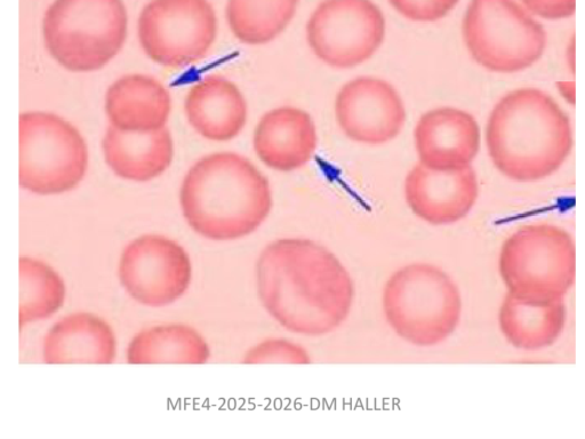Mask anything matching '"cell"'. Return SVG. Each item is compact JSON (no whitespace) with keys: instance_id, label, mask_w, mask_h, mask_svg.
Returning <instances> with one entry per match:
<instances>
[{"instance_id":"cell-14","label":"cell","mask_w":585,"mask_h":439,"mask_svg":"<svg viewBox=\"0 0 585 439\" xmlns=\"http://www.w3.org/2000/svg\"><path fill=\"white\" fill-rule=\"evenodd\" d=\"M480 138L475 117L450 107L428 111L419 119L414 131L420 163L436 171L471 166L479 153Z\"/></svg>"},{"instance_id":"cell-7","label":"cell","mask_w":585,"mask_h":439,"mask_svg":"<svg viewBox=\"0 0 585 439\" xmlns=\"http://www.w3.org/2000/svg\"><path fill=\"white\" fill-rule=\"evenodd\" d=\"M462 34L471 58L496 74L530 69L548 44L542 23L517 0H470Z\"/></svg>"},{"instance_id":"cell-26","label":"cell","mask_w":585,"mask_h":439,"mask_svg":"<svg viewBox=\"0 0 585 439\" xmlns=\"http://www.w3.org/2000/svg\"><path fill=\"white\" fill-rule=\"evenodd\" d=\"M525 9L548 21H560L573 17L576 11V0H519Z\"/></svg>"},{"instance_id":"cell-25","label":"cell","mask_w":585,"mask_h":439,"mask_svg":"<svg viewBox=\"0 0 585 439\" xmlns=\"http://www.w3.org/2000/svg\"><path fill=\"white\" fill-rule=\"evenodd\" d=\"M389 2L408 20L435 22L444 19L460 0H389Z\"/></svg>"},{"instance_id":"cell-23","label":"cell","mask_w":585,"mask_h":439,"mask_svg":"<svg viewBox=\"0 0 585 439\" xmlns=\"http://www.w3.org/2000/svg\"><path fill=\"white\" fill-rule=\"evenodd\" d=\"M20 329L53 316L66 301L67 286L58 271L47 263L21 257Z\"/></svg>"},{"instance_id":"cell-13","label":"cell","mask_w":585,"mask_h":439,"mask_svg":"<svg viewBox=\"0 0 585 439\" xmlns=\"http://www.w3.org/2000/svg\"><path fill=\"white\" fill-rule=\"evenodd\" d=\"M408 207L432 226H450L467 218L479 196L477 174L472 166L436 171L416 165L408 172L405 186Z\"/></svg>"},{"instance_id":"cell-21","label":"cell","mask_w":585,"mask_h":439,"mask_svg":"<svg viewBox=\"0 0 585 439\" xmlns=\"http://www.w3.org/2000/svg\"><path fill=\"white\" fill-rule=\"evenodd\" d=\"M127 363L142 364H206L211 348L191 326L159 325L142 330L130 342Z\"/></svg>"},{"instance_id":"cell-8","label":"cell","mask_w":585,"mask_h":439,"mask_svg":"<svg viewBox=\"0 0 585 439\" xmlns=\"http://www.w3.org/2000/svg\"><path fill=\"white\" fill-rule=\"evenodd\" d=\"M88 151L74 125L54 114L20 116V186L32 194L68 193L85 178Z\"/></svg>"},{"instance_id":"cell-6","label":"cell","mask_w":585,"mask_h":439,"mask_svg":"<svg viewBox=\"0 0 585 439\" xmlns=\"http://www.w3.org/2000/svg\"><path fill=\"white\" fill-rule=\"evenodd\" d=\"M499 273L507 292L516 297L565 299L576 281L574 237L552 223L520 227L501 246Z\"/></svg>"},{"instance_id":"cell-15","label":"cell","mask_w":585,"mask_h":439,"mask_svg":"<svg viewBox=\"0 0 585 439\" xmlns=\"http://www.w3.org/2000/svg\"><path fill=\"white\" fill-rule=\"evenodd\" d=\"M314 119L295 107H280L261 118L254 132L256 155L279 172H293L310 162L317 148Z\"/></svg>"},{"instance_id":"cell-3","label":"cell","mask_w":585,"mask_h":439,"mask_svg":"<svg viewBox=\"0 0 585 439\" xmlns=\"http://www.w3.org/2000/svg\"><path fill=\"white\" fill-rule=\"evenodd\" d=\"M274 204L269 180L244 156L218 153L191 167L180 189L184 219L192 230L216 242L252 235Z\"/></svg>"},{"instance_id":"cell-12","label":"cell","mask_w":585,"mask_h":439,"mask_svg":"<svg viewBox=\"0 0 585 439\" xmlns=\"http://www.w3.org/2000/svg\"><path fill=\"white\" fill-rule=\"evenodd\" d=\"M335 117L349 139L376 146L403 131L406 109L394 86L379 78L359 77L338 93Z\"/></svg>"},{"instance_id":"cell-18","label":"cell","mask_w":585,"mask_h":439,"mask_svg":"<svg viewBox=\"0 0 585 439\" xmlns=\"http://www.w3.org/2000/svg\"><path fill=\"white\" fill-rule=\"evenodd\" d=\"M106 113L111 126L118 130H162L171 114L170 93L154 77L127 75L109 87Z\"/></svg>"},{"instance_id":"cell-19","label":"cell","mask_w":585,"mask_h":439,"mask_svg":"<svg viewBox=\"0 0 585 439\" xmlns=\"http://www.w3.org/2000/svg\"><path fill=\"white\" fill-rule=\"evenodd\" d=\"M104 158L117 177L148 182L171 166L174 145L170 131L126 132L109 126L102 141Z\"/></svg>"},{"instance_id":"cell-11","label":"cell","mask_w":585,"mask_h":439,"mask_svg":"<svg viewBox=\"0 0 585 439\" xmlns=\"http://www.w3.org/2000/svg\"><path fill=\"white\" fill-rule=\"evenodd\" d=\"M120 284L142 306L173 305L192 281L189 253L178 242L162 235H143L128 243L120 255Z\"/></svg>"},{"instance_id":"cell-27","label":"cell","mask_w":585,"mask_h":439,"mask_svg":"<svg viewBox=\"0 0 585 439\" xmlns=\"http://www.w3.org/2000/svg\"><path fill=\"white\" fill-rule=\"evenodd\" d=\"M558 90L562 93L563 97L570 103H574L575 100V85L573 82H560L557 84Z\"/></svg>"},{"instance_id":"cell-4","label":"cell","mask_w":585,"mask_h":439,"mask_svg":"<svg viewBox=\"0 0 585 439\" xmlns=\"http://www.w3.org/2000/svg\"><path fill=\"white\" fill-rule=\"evenodd\" d=\"M382 308L390 329L410 345H442L458 330L463 313L461 290L443 268L413 262L384 284Z\"/></svg>"},{"instance_id":"cell-16","label":"cell","mask_w":585,"mask_h":439,"mask_svg":"<svg viewBox=\"0 0 585 439\" xmlns=\"http://www.w3.org/2000/svg\"><path fill=\"white\" fill-rule=\"evenodd\" d=\"M116 335L103 318L90 313L63 317L45 334V364H111L116 358Z\"/></svg>"},{"instance_id":"cell-2","label":"cell","mask_w":585,"mask_h":439,"mask_svg":"<svg viewBox=\"0 0 585 439\" xmlns=\"http://www.w3.org/2000/svg\"><path fill=\"white\" fill-rule=\"evenodd\" d=\"M491 161L517 182L547 179L562 169L573 149L570 116L550 94L524 87L504 95L486 126Z\"/></svg>"},{"instance_id":"cell-24","label":"cell","mask_w":585,"mask_h":439,"mask_svg":"<svg viewBox=\"0 0 585 439\" xmlns=\"http://www.w3.org/2000/svg\"><path fill=\"white\" fill-rule=\"evenodd\" d=\"M244 364H296L311 363L309 351L298 342L283 338L267 339L255 345L244 356Z\"/></svg>"},{"instance_id":"cell-5","label":"cell","mask_w":585,"mask_h":439,"mask_svg":"<svg viewBox=\"0 0 585 439\" xmlns=\"http://www.w3.org/2000/svg\"><path fill=\"white\" fill-rule=\"evenodd\" d=\"M127 22L122 0H55L43 20L44 43L63 68L90 73L123 49Z\"/></svg>"},{"instance_id":"cell-20","label":"cell","mask_w":585,"mask_h":439,"mask_svg":"<svg viewBox=\"0 0 585 439\" xmlns=\"http://www.w3.org/2000/svg\"><path fill=\"white\" fill-rule=\"evenodd\" d=\"M567 322L565 299L531 300L504 295L500 331L510 346L523 351L548 349L562 337Z\"/></svg>"},{"instance_id":"cell-22","label":"cell","mask_w":585,"mask_h":439,"mask_svg":"<svg viewBox=\"0 0 585 439\" xmlns=\"http://www.w3.org/2000/svg\"><path fill=\"white\" fill-rule=\"evenodd\" d=\"M299 0H228L227 19L238 41L264 45L290 25Z\"/></svg>"},{"instance_id":"cell-10","label":"cell","mask_w":585,"mask_h":439,"mask_svg":"<svg viewBox=\"0 0 585 439\" xmlns=\"http://www.w3.org/2000/svg\"><path fill=\"white\" fill-rule=\"evenodd\" d=\"M386 37V19L372 0H324L307 25L310 49L327 66L354 68L370 60Z\"/></svg>"},{"instance_id":"cell-1","label":"cell","mask_w":585,"mask_h":439,"mask_svg":"<svg viewBox=\"0 0 585 439\" xmlns=\"http://www.w3.org/2000/svg\"><path fill=\"white\" fill-rule=\"evenodd\" d=\"M264 310L287 332L319 338L346 323L356 298L354 278L328 247L309 238L269 243L255 267Z\"/></svg>"},{"instance_id":"cell-9","label":"cell","mask_w":585,"mask_h":439,"mask_svg":"<svg viewBox=\"0 0 585 439\" xmlns=\"http://www.w3.org/2000/svg\"><path fill=\"white\" fill-rule=\"evenodd\" d=\"M218 23L208 0H151L139 19L144 53L166 68L203 60L215 41Z\"/></svg>"},{"instance_id":"cell-17","label":"cell","mask_w":585,"mask_h":439,"mask_svg":"<svg viewBox=\"0 0 585 439\" xmlns=\"http://www.w3.org/2000/svg\"><path fill=\"white\" fill-rule=\"evenodd\" d=\"M184 110L192 129L212 141L238 137L247 122V103L227 78L207 76L191 87Z\"/></svg>"}]
</instances>
